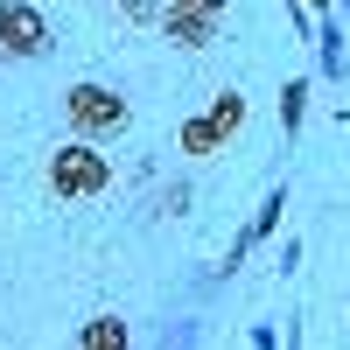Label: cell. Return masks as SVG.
<instances>
[{"mask_svg": "<svg viewBox=\"0 0 350 350\" xmlns=\"http://www.w3.org/2000/svg\"><path fill=\"white\" fill-rule=\"evenodd\" d=\"M49 21L36 0H0V64H36V56H49Z\"/></svg>", "mask_w": 350, "mask_h": 350, "instance_id": "3957f363", "label": "cell"}, {"mask_svg": "<svg viewBox=\"0 0 350 350\" xmlns=\"http://www.w3.org/2000/svg\"><path fill=\"white\" fill-rule=\"evenodd\" d=\"M161 36L175 49H203L217 36V14H196V8H161Z\"/></svg>", "mask_w": 350, "mask_h": 350, "instance_id": "5b68a950", "label": "cell"}, {"mask_svg": "<svg viewBox=\"0 0 350 350\" xmlns=\"http://www.w3.org/2000/svg\"><path fill=\"white\" fill-rule=\"evenodd\" d=\"M112 8H120V21H148V14H154V0H112Z\"/></svg>", "mask_w": 350, "mask_h": 350, "instance_id": "ba28073f", "label": "cell"}, {"mask_svg": "<svg viewBox=\"0 0 350 350\" xmlns=\"http://www.w3.org/2000/svg\"><path fill=\"white\" fill-rule=\"evenodd\" d=\"M168 8H196V14H224L231 0H168Z\"/></svg>", "mask_w": 350, "mask_h": 350, "instance_id": "9c48e42d", "label": "cell"}, {"mask_svg": "<svg viewBox=\"0 0 350 350\" xmlns=\"http://www.w3.org/2000/svg\"><path fill=\"white\" fill-rule=\"evenodd\" d=\"M77 350H133V336H126L120 315H92V323L77 329Z\"/></svg>", "mask_w": 350, "mask_h": 350, "instance_id": "8992f818", "label": "cell"}, {"mask_svg": "<svg viewBox=\"0 0 350 350\" xmlns=\"http://www.w3.org/2000/svg\"><path fill=\"white\" fill-rule=\"evenodd\" d=\"M49 189L64 203H92L112 189V161L92 148V140H64V148L49 154Z\"/></svg>", "mask_w": 350, "mask_h": 350, "instance_id": "6da1fadb", "label": "cell"}, {"mask_svg": "<svg viewBox=\"0 0 350 350\" xmlns=\"http://www.w3.org/2000/svg\"><path fill=\"white\" fill-rule=\"evenodd\" d=\"M308 8H329V0H308Z\"/></svg>", "mask_w": 350, "mask_h": 350, "instance_id": "30bf717a", "label": "cell"}, {"mask_svg": "<svg viewBox=\"0 0 350 350\" xmlns=\"http://www.w3.org/2000/svg\"><path fill=\"white\" fill-rule=\"evenodd\" d=\"M301 112H308V84H287V92H280V126L295 133V126H301Z\"/></svg>", "mask_w": 350, "mask_h": 350, "instance_id": "52a82bcc", "label": "cell"}, {"mask_svg": "<svg viewBox=\"0 0 350 350\" xmlns=\"http://www.w3.org/2000/svg\"><path fill=\"white\" fill-rule=\"evenodd\" d=\"M239 126H245V98H239V92H217L211 105L196 112V120H183V154H189V161L217 154V148H224V140L239 133Z\"/></svg>", "mask_w": 350, "mask_h": 350, "instance_id": "277c9868", "label": "cell"}, {"mask_svg": "<svg viewBox=\"0 0 350 350\" xmlns=\"http://www.w3.org/2000/svg\"><path fill=\"white\" fill-rule=\"evenodd\" d=\"M64 112H70V133H77V140L120 133V126L133 120V105L112 92V84H70V92H64Z\"/></svg>", "mask_w": 350, "mask_h": 350, "instance_id": "7a4b0ae2", "label": "cell"}]
</instances>
